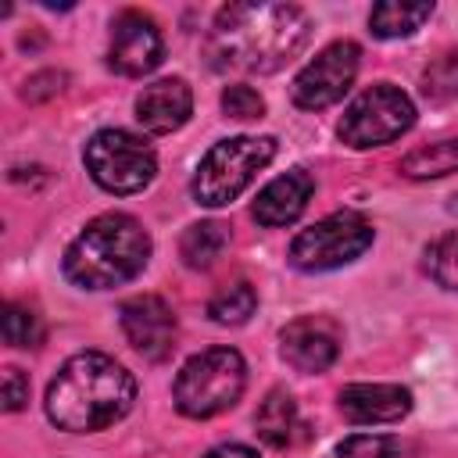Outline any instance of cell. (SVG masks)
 Listing matches in <instances>:
<instances>
[{
  "mask_svg": "<svg viewBox=\"0 0 458 458\" xmlns=\"http://www.w3.org/2000/svg\"><path fill=\"white\" fill-rule=\"evenodd\" d=\"M397 454L401 447L386 433H351L336 447V458H397Z\"/></svg>",
  "mask_w": 458,
  "mask_h": 458,
  "instance_id": "603a6c76",
  "label": "cell"
},
{
  "mask_svg": "<svg viewBox=\"0 0 458 458\" xmlns=\"http://www.w3.org/2000/svg\"><path fill=\"white\" fill-rule=\"evenodd\" d=\"M165 57V39H161V29L150 14L129 7L114 18L111 25V47H107V64L118 72V75H129V79H140L147 72H154Z\"/></svg>",
  "mask_w": 458,
  "mask_h": 458,
  "instance_id": "30bf717a",
  "label": "cell"
},
{
  "mask_svg": "<svg viewBox=\"0 0 458 458\" xmlns=\"http://www.w3.org/2000/svg\"><path fill=\"white\" fill-rule=\"evenodd\" d=\"M254 308H258V293H254V286L247 279H236V283L222 286L208 301V315L218 326H243L254 315Z\"/></svg>",
  "mask_w": 458,
  "mask_h": 458,
  "instance_id": "ffe728a7",
  "label": "cell"
},
{
  "mask_svg": "<svg viewBox=\"0 0 458 458\" xmlns=\"http://www.w3.org/2000/svg\"><path fill=\"white\" fill-rule=\"evenodd\" d=\"M61 82H64V75H61V72H39V75H32V79L25 82L21 97H25V100H43V97H54V93L61 89Z\"/></svg>",
  "mask_w": 458,
  "mask_h": 458,
  "instance_id": "4316f807",
  "label": "cell"
},
{
  "mask_svg": "<svg viewBox=\"0 0 458 458\" xmlns=\"http://www.w3.org/2000/svg\"><path fill=\"white\" fill-rule=\"evenodd\" d=\"M411 125H415V104L408 100V93H401L390 82H376L347 104L336 132L347 147L369 150V147L394 143Z\"/></svg>",
  "mask_w": 458,
  "mask_h": 458,
  "instance_id": "ba28073f",
  "label": "cell"
},
{
  "mask_svg": "<svg viewBox=\"0 0 458 458\" xmlns=\"http://www.w3.org/2000/svg\"><path fill=\"white\" fill-rule=\"evenodd\" d=\"M43 336H47V326H43V318L29 308V304H7L4 308V340L11 344V347H21V351H32V347H39L43 344Z\"/></svg>",
  "mask_w": 458,
  "mask_h": 458,
  "instance_id": "44dd1931",
  "label": "cell"
},
{
  "mask_svg": "<svg viewBox=\"0 0 458 458\" xmlns=\"http://www.w3.org/2000/svg\"><path fill=\"white\" fill-rule=\"evenodd\" d=\"M401 172H404L408 179H440V175H447V172H458V136L411 150V154L401 161Z\"/></svg>",
  "mask_w": 458,
  "mask_h": 458,
  "instance_id": "d6986e66",
  "label": "cell"
},
{
  "mask_svg": "<svg viewBox=\"0 0 458 458\" xmlns=\"http://www.w3.org/2000/svg\"><path fill=\"white\" fill-rule=\"evenodd\" d=\"M426 272L451 293H458V233L440 236L429 250H426Z\"/></svg>",
  "mask_w": 458,
  "mask_h": 458,
  "instance_id": "7402d4cb",
  "label": "cell"
},
{
  "mask_svg": "<svg viewBox=\"0 0 458 458\" xmlns=\"http://www.w3.org/2000/svg\"><path fill=\"white\" fill-rule=\"evenodd\" d=\"M279 354L297 372H326L340 354V326L329 315H301L283 326Z\"/></svg>",
  "mask_w": 458,
  "mask_h": 458,
  "instance_id": "7c38bea8",
  "label": "cell"
},
{
  "mask_svg": "<svg viewBox=\"0 0 458 458\" xmlns=\"http://www.w3.org/2000/svg\"><path fill=\"white\" fill-rule=\"evenodd\" d=\"M276 157V140L272 136H233L218 140L197 165L193 175V200L204 208H225L236 200L254 175Z\"/></svg>",
  "mask_w": 458,
  "mask_h": 458,
  "instance_id": "5b68a950",
  "label": "cell"
},
{
  "mask_svg": "<svg viewBox=\"0 0 458 458\" xmlns=\"http://www.w3.org/2000/svg\"><path fill=\"white\" fill-rule=\"evenodd\" d=\"M225 247H229V229L222 222H197L179 240V254L190 268H211Z\"/></svg>",
  "mask_w": 458,
  "mask_h": 458,
  "instance_id": "ac0fdd59",
  "label": "cell"
},
{
  "mask_svg": "<svg viewBox=\"0 0 458 458\" xmlns=\"http://www.w3.org/2000/svg\"><path fill=\"white\" fill-rule=\"evenodd\" d=\"M190 111H193V93L182 79H157L143 86V93L136 97V118L154 136H168L182 129L190 122Z\"/></svg>",
  "mask_w": 458,
  "mask_h": 458,
  "instance_id": "5bb4252c",
  "label": "cell"
},
{
  "mask_svg": "<svg viewBox=\"0 0 458 458\" xmlns=\"http://www.w3.org/2000/svg\"><path fill=\"white\" fill-rule=\"evenodd\" d=\"M422 93L433 97V100H451V97H458V54H451V57L437 61L433 68H426Z\"/></svg>",
  "mask_w": 458,
  "mask_h": 458,
  "instance_id": "d4e9b609",
  "label": "cell"
},
{
  "mask_svg": "<svg viewBox=\"0 0 458 458\" xmlns=\"http://www.w3.org/2000/svg\"><path fill=\"white\" fill-rule=\"evenodd\" d=\"M254 429L268 447H286L297 429V401L286 390H268L254 411Z\"/></svg>",
  "mask_w": 458,
  "mask_h": 458,
  "instance_id": "2e32d148",
  "label": "cell"
},
{
  "mask_svg": "<svg viewBox=\"0 0 458 458\" xmlns=\"http://www.w3.org/2000/svg\"><path fill=\"white\" fill-rule=\"evenodd\" d=\"M29 401V379L21 369H4V411H18Z\"/></svg>",
  "mask_w": 458,
  "mask_h": 458,
  "instance_id": "484cf974",
  "label": "cell"
},
{
  "mask_svg": "<svg viewBox=\"0 0 458 458\" xmlns=\"http://www.w3.org/2000/svg\"><path fill=\"white\" fill-rule=\"evenodd\" d=\"M315 193V179L304 172V168H290L286 175L272 179L258 200H254V218L268 229H279V225H290L304 215L308 200Z\"/></svg>",
  "mask_w": 458,
  "mask_h": 458,
  "instance_id": "9a60e30c",
  "label": "cell"
},
{
  "mask_svg": "<svg viewBox=\"0 0 458 458\" xmlns=\"http://www.w3.org/2000/svg\"><path fill=\"white\" fill-rule=\"evenodd\" d=\"M372 222L358 211H336L318 218L315 225L301 229L290 243V265L301 272H329L351 265L372 247Z\"/></svg>",
  "mask_w": 458,
  "mask_h": 458,
  "instance_id": "52a82bcc",
  "label": "cell"
},
{
  "mask_svg": "<svg viewBox=\"0 0 458 458\" xmlns=\"http://www.w3.org/2000/svg\"><path fill=\"white\" fill-rule=\"evenodd\" d=\"M204 458H258L247 444H218V447H211Z\"/></svg>",
  "mask_w": 458,
  "mask_h": 458,
  "instance_id": "83f0119b",
  "label": "cell"
},
{
  "mask_svg": "<svg viewBox=\"0 0 458 458\" xmlns=\"http://www.w3.org/2000/svg\"><path fill=\"white\" fill-rule=\"evenodd\" d=\"M344 419L358 426H379L397 422L411 411V390L401 383H351L336 397Z\"/></svg>",
  "mask_w": 458,
  "mask_h": 458,
  "instance_id": "4fadbf2b",
  "label": "cell"
},
{
  "mask_svg": "<svg viewBox=\"0 0 458 458\" xmlns=\"http://www.w3.org/2000/svg\"><path fill=\"white\" fill-rule=\"evenodd\" d=\"M136 379L132 372L100 351L72 354L47 386V415L57 429L97 433L122 422L132 411Z\"/></svg>",
  "mask_w": 458,
  "mask_h": 458,
  "instance_id": "7a4b0ae2",
  "label": "cell"
},
{
  "mask_svg": "<svg viewBox=\"0 0 458 458\" xmlns=\"http://www.w3.org/2000/svg\"><path fill=\"white\" fill-rule=\"evenodd\" d=\"M86 172L93 182L107 193H140L157 175V154L147 140L125 132V129H100L89 136L82 150Z\"/></svg>",
  "mask_w": 458,
  "mask_h": 458,
  "instance_id": "8992f818",
  "label": "cell"
},
{
  "mask_svg": "<svg viewBox=\"0 0 458 458\" xmlns=\"http://www.w3.org/2000/svg\"><path fill=\"white\" fill-rule=\"evenodd\" d=\"M358 61L361 50L351 39H336L329 47H322L293 79V104L304 111H322L333 107L354 82L358 75Z\"/></svg>",
  "mask_w": 458,
  "mask_h": 458,
  "instance_id": "9c48e42d",
  "label": "cell"
},
{
  "mask_svg": "<svg viewBox=\"0 0 458 458\" xmlns=\"http://www.w3.org/2000/svg\"><path fill=\"white\" fill-rule=\"evenodd\" d=\"M247 386V361L236 347H208L193 354L175 376V408L190 419L229 411Z\"/></svg>",
  "mask_w": 458,
  "mask_h": 458,
  "instance_id": "277c9868",
  "label": "cell"
},
{
  "mask_svg": "<svg viewBox=\"0 0 458 458\" xmlns=\"http://www.w3.org/2000/svg\"><path fill=\"white\" fill-rule=\"evenodd\" d=\"M311 36V18L297 4H225L208 36V57L218 72L272 75L290 64Z\"/></svg>",
  "mask_w": 458,
  "mask_h": 458,
  "instance_id": "6da1fadb",
  "label": "cell"
},
{
  "mask_svg": "<svg viewBox=\"0 0 458 458\" xmlns=\"http://www.w3.org/2000/svg\"><path fill=\"white\" fill-rule=\"evenodd\" d=\"M222 111H225V118L250 122V118H261V114H265V100H261V93H258L254 86L236 82V86H225V93H222Z\"/></svg>",
  "mask_w": 458,
  "mask_h": 458,
  "instance_id": "cb8c5ba5",
  "label": "cell"
},
{
  "mask_svg": "<svg viewBox=\"0 0 458 458\" xmlns=\"http://www.w3.org/2000/svg\"><path fill=\"white\" fill-rule=\"evenodd\" d=\"M433 14V4H376L369 14V29L379 39H401L411 36L415 29H422V21Z\"/></svg>",
  "mask_w": 458,
  "mask_h": 458,
  "instance_id": "e0dca14e",
  "label": "cell"
},
{
  "mask_svg": "<svg viewBox=\"0 0 458 458\" xmlns=\"http://www.w3.org/2000/svg\"><path fill=\"white\" fill-rule=\"evenodd\" d=\"M118 322L132 351L143 354L147 361H165L175 351V315L165 297L157 293L129 297L118 308Z\"/></svg>",
  "mask_w": 458,
  "mask_h": 458,
  "instance_id": "8fae6325",
  "label": "cell"
},
{
  "mask_svg": "<svg viewBox=\"0 0 458 458\" xmlns=\"http://www.w3.org/2000/svg\"><path fill=\"white\" fill-rule=\"evenodd\" d=\"M150 261V233L122 211L97 215L64 250V276L82 290H111L129 283Z\"/></svg>",
  "mask_w": 458,
  "mask_h": 458,
  "instance_id": "3957f363",
  "label": "cell"
}]
</instances>
